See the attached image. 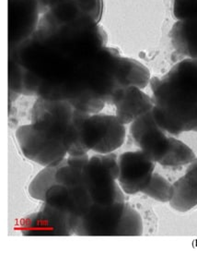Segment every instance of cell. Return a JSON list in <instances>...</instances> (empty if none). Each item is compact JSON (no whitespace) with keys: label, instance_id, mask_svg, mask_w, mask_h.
<instances>
[{"label":"cell","instance_id":"cell-2","mask_svg":"<svg viewBox=\"0 0 197 254\" xmlns=\"http://www.w3.org/2000/svg\"><path fill=\"white\" fill-rule=\"evenodd\" d=\"M153 115L170 135L197 132V61L184 59L150 80Z\"/></svg>","mask_w":197,"mask_h":254},{"label":"cell","instance_id":"cell-12","mask_svg":"<svg viewBox=\"0 0 197 254\" xmlns=\"http://www.w3.org/2000/svg\"><path fill=\"white\" fill-rule=\"evenodd\" d=\"M171 208L181 213L190 211L197 205V157L189 164L184 177L174 184Z\"/></svg>","mask_w":197,"mask_h":254},{"label":"cell","instance_id":"cell-10","mask_svg":"<svg viewBox=\"0 0 197 254\" xmlns=\"http://www.w3.org/2000/svg\"><path fill=\"white\" fill-rule=\"evenodd\" d=\"M20 230L24 236L74 235V228L70 219L44 202L37 213L32 214L20 221Z\"/></svg>","mask_w":197,"mask_h":254},{"label":"cell","instance_id":"cell-18","mask_svg":"<svg viewBox=\"0 0 197 254\" xmlns=\"http://www.w3.org/2000/svg\"><path fill=\"white\" fill-rule=\"evenodd\" d=\"M143 234V221L138 212L126 203L125 212L119 226L117 237L141 236Z\"/></svg>","mask_w":197,"mask_h":254},{"label":"cell","instance_id":"cell-8","mask_svg":"<svg viewBox=\"0 0 197 254\" xmlns=\"http://www.w3.org/2000/svg\"><path fill=\"white\" fill-rule=\"evenodd\" d=\"M126 203V201H121L107 206L93 203L90 210L79 219L75 235L117 237Z\"/></svg>","mask_w":197,"mask_h":254},{"label":"cell","instance_id":"cell-11","mask_svg":"<svg viewBox=\"0 0 197 254\" xmlns=\"http://www.w3.org/2000/svg\"><path fill=\"white\" fill-rule=\"evenodd\" d=\"M111 105L115 106V116L125 125L131 124L154 107L152 97L137 86L119 89L113 95Z\"/></svg>","mask_w":197,"mask_h":254},{"label":"cell","instance_id":"cell-9","mask_svg":"<svg viewBox=\"0 0 197 254\" xmlns=\"http://www.w3.org/2000/svg\"><path fill=\"white\" fill-rule=\"evenodd\" d=\"M118 183L129 195L142 192L151 180L156 162L141 151L125 152L118 157Z\"/></svg>","mask_w":197,"mask_h":254},{"label":"cell","instance_id":"cell-14","mask_svg":"<svg viewBox=\"0 0 197 254\" xmlns=\"http://www.w3.org/2000/svg\"><path fill=\"white\" fill-rule=\"evenodd\" d=\"M150 80V71L141 62L121 56L117 70L118 90L129 86L144 89L149 84Z\"/></svg>","mask_w":197,"mask_h":254},{"label":"cell","instance_id":"cell-6","mask_svg":"<svg viewBox=\"0 0 197 254\" xmlns=\"http://www.w3.org/2000/svg\"><path fill=\"white\" fill-rule=\"evenodd\" d=\"M16 139L23 155L43 167L57 165L67 154L64 141L41 132L32 124L19 127L16 131Z\"/></svg>","mask_w":197,"mask_h":254},{"label":"cell","instance_id":"cell-7","mask_svg":"<svg viewBox=\"0 0 197 254\" xmlns=\"http://www.w3.org/2000/svg\"><path fill=\"white\" fill-rule=\"evenodd\" d=\"M130 133L135 144L156 163L164 157L170 146L171 136L158 126L153 109L132 122Z\"/></svg>","mask_w":197,"mask_h":254},{"label":"cell","instance_id":"cell-16","mask_svg":"<svg viewBox=\"0 0 197 254\" xmlns=\"http://www.w3.org/2000/svg\"><path fill=\"white\" fill-rule=\"evenodd\" d=\"M62 162L54 166L45 167L43 170H41L35 176L28 189L29 194L32 198L38 201H45L46 191L54 184H57L55 181V173Z\"/></svg>","mask_w":197,"mask_h":254},{"label":"cell","instance_id":"cell-17","mask_svg":"<svg viewBox=\"0 0 197 254\" xmlns=\"http://www.w3.org/2000/svg\"><path fill=\"white\" fill-rule=\"evenodd\" d=\"M142 192L155 201L170 202L173 197L174 188L173 184L167 181L164 177L154 173L151 180L142 190Z\"/></svg>","mask_w":197,"mask_h":254},{"label":"cell","instance_id":"cell-13","mask_svg":"<svg viewBox=\"0 0 197 254\" xmlns=\"http://www.w3.org/2000/svg\"><path fill=\"white\" fill-rule=\"evenodd\" d=\"M169 36L178 54L197 61V16L177 20L171 27Z\"/></svg>","mask_w":197,"mask_h":254},{"label":"cell","instance_id":"cell-1","mask_svg":"<svg viewBox=\"0 0 197 254\" xmlns=\"http://www.w3.org/2000/svg\"><path fill=\"white\" fill-rule=\"evenodd\" d=\"M108 36L77 0H59L9 52L10 91L72 104L83 93L89 65Z\"/></svg>","mask_w":197,"mask_h":254},{"label":"cell","instance_id":"cell-3","mask_svg":"<svg viewBox=\"0 0 197 254\" xmlns=\"http://www.w3.org/2000/svg\"><path fill=\"white\" fill-rule=\"evenodd\" d=\"M73 120L77 127V141L68 155H82L90 151L110 154L125 142V124L116 116L88 114L75 108Z\"/></svg>","mask_w":197,"mask_h":254},{"label":"cell","instance_id":"cell-5","mask_svg":"<svg viewBox=\"0 0 197 254\" xmlns=\"http://www.w3.org/2000/svg\"><path fill=\"white\" fill-rule=\"evenodd\" d=\"M75 108L66 100L38 97L32 109L34 128L66 144L67 154L77 141V127L74 122Z\"/></svg>","mask_w":197,"mask_h":254},{"label":"cell","instance_id":"cell-15","mask_svg":"<svg viewBox=\"0 0 197 254\" xmlns=\"http://www.w3.org/2000/svg\"><path fill=\"white\" fill-rule=\"evenodd\" d=\"M196 158V154L182 140L171 137L170 146L164 157L158 162L164 167H182L189 165Z\"/></svg>","mask_w":197,"mask_h":254},{"label":"cell","instance_id":"cell-19","mask_svg":"<svg viewBox=\"0 0 197 254\" xmlns=\"http://www.w3.org/2000/svg\"><path fill=\"white\" fill-rule=\"evenodd\" d=\"M172 14L177 20L197 16V0H172Z\"/></svg>","mask_w":197,"mask_h":254},{"label":"cell","instance_id":"cell-4","mask_svg":"<svg viewBox=\"0 0 197 254\" xmlns=\"http://www.w3.org/2000/svg\"><path fill=\"white\" fill-rule=\"evenodd\" d=\"M83 181L93 203L112 205L125 201V194L118 183V157L113 153L97 154L83 167Z\"/></svg>","mask_w":197,"mask_h":254}]
</instances>
